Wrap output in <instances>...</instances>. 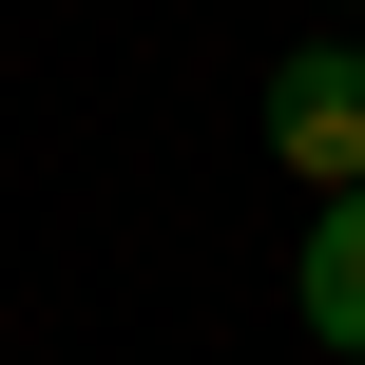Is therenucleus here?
I'll use <instances>...</instances> for the list:
<instances>
[{"label":"nucleus","mask_w":365,"mask_h":365,"mask_svg":"<svg viewBox=\"0 0 365 365\" xmlns=\"http://www.w3.org/2000/svg\"><path fill=\"white\" fill-rule=\"evenodd\" d=\"M269 154H289L308 192H365V38H308V58L269 77Z\"/></svg>","instance_id":"f257e3e1"},{"label":"nucleus","mask_w":365,"mask_h":365,"mask_svg":"<svg viewBox=\"0 0 365 365\" xmlns=\"http://www.w3.org/2000/svg\"><path fill=\"white\" fill-rule=\"evenodd\" d=\"M308 346L365 365V192H308Z\"/></svg>","instance_id":"f03ea898"}]
</instances>
